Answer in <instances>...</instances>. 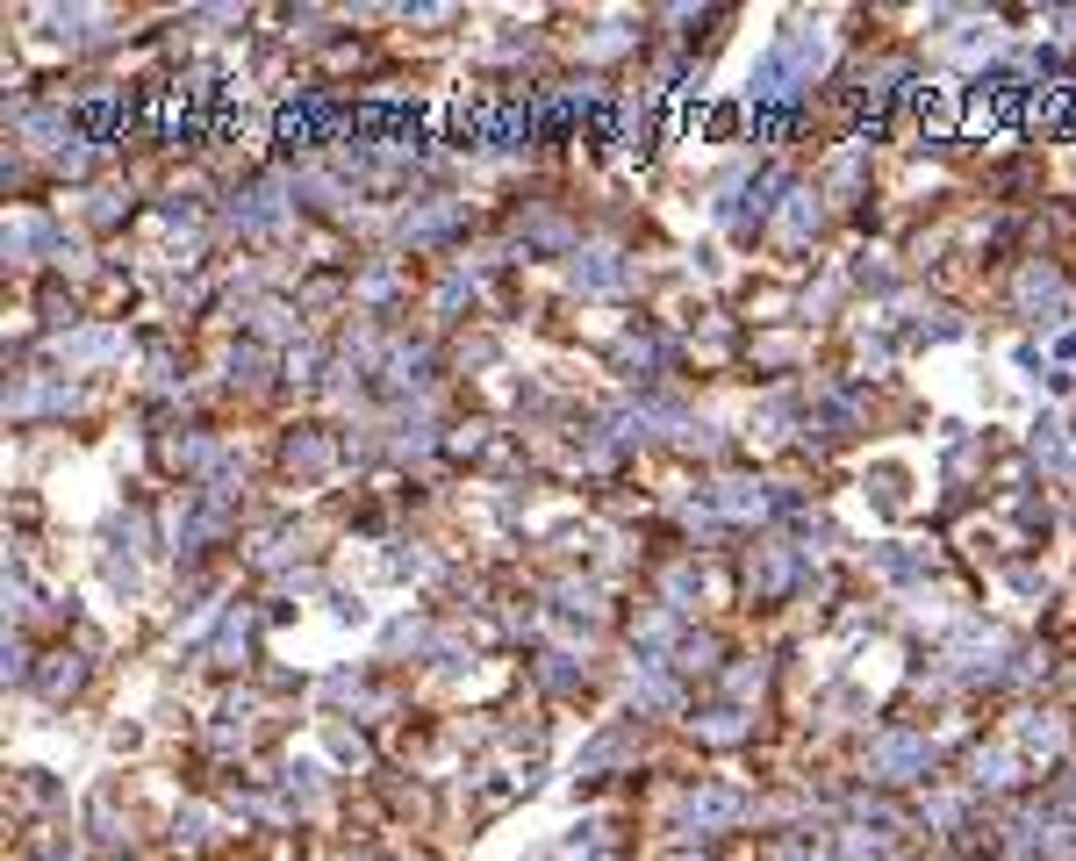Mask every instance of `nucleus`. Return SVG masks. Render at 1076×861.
I'll return each instance as SVG.
<instances>
[{
    "instance_id": "obj_33",
    "label": "nucleus",
    "mask_w": 1076,
    "mask_h": 861,
    "mask_svg": "<svg viewBox=\"0 0 1076 861\" xmlns=\"http://www.w3.org/2000/svg\"><path fill=\"white\" fill-rule=\"evenodd\" d=\"M467 295H474V274H467V266H460V274H452L445 287H438V316H452V309H460Z\"/></svg>"
},
{
    "instance_id": "obj_31",
    "label": "nucleus",
    "mask_w": 1076,
    "mask_h": 861,
    "mask_svg": "<svg viewBox=\"0 0 1076 861\" xmlns=\"http://www.w3.org/2000/svg\"><path fill=\"white\" fill-rule=\"evenodd\" d=\"M524 237H539V245H567V223H560L553 208H539V216H524Z\"/></svg>"
},
{
    "instance_id": "obj_25",
    "label": "nucleus",
    "mask_w": 1076,
    "mask_h": 861,
    "mask_svg": "<svg viewBox=\"0 0 1076 861\" xmlns=\"http://www.w3.org/2000/svg\"><path fill=\"white\" fill-rule=\"evenodd\" d=\"M898 80H904V65H890V58H883L875 72H861V115H875V109H883V101H890V86H898Z\"/></svg>"
},
{
    "instance_id": "obj_37",
    "label": "nucleus",
    "mask_w": 1076,
    "mask_h": 861,
    "mask_svg": "<svg viewBox=\"0 0 1076 861\" xmlns=\"http://www.w3.org/2000/svg\"><path fill=\"white\" fill-rule=\"evenodd\" d=\"M1034 452H1041V460H1063V424H1055V417H1041V431H1034Z\"/></svg>"
},
{
    "instance_id": "obj_8",
    "label": "nucleus",
    "mask_w": 1076,
    "mask_h": 861,
    "mask_svg": "<svg viewBox=\"0 0 1076 861\" xmlns=\"http://www.w3.org/2000/svg\"><path fill=\"white\" fill-rule=\"evenodd\" d=\"M51 352L65 359V367H101V359H123V330H115V324H86V330H65Z\"/></svg>"
},
{
    "instance_id": "obj_46",
    "label": "nucleus",
    "mask_w": 1076,
    "mask_h": 861,
    "mask_svg": "<svg viewBox=\"0 0 1076 861\" xmlns=\"http://www.w3.org/2000/svg\"><path fill=\"white\" fill-rule=\"evenodd\" d=\"M768 861H811V854H805V848H797V840H782V848H776V854H768Z\"/></svg>"
},
{
    "instance_id": "obj_4",
    "label": "nucleus",
    "mask_w": 1076,
    "mask_h": 861,
    "mask_svg": "<svg viewBox=\"0 0 1076 861\" xmlns=\"http://www.w3.org/2000/svg\"><path fill=\"white\" fill-rule=\"evenodd\" d=\"M869 768H875V776H890V782H912V776H926V768H933V747L919 732H875L869 739Z\"/></svg>"
},
{
    "instance_id": "obj_45",
    "label": "nucleus",
    "mask_w": 1076,
    "mask_h": 861,
    "mask_svg": "<svg viewBox=\"0 0 1076 861\" xmlns=\"http://www.w3.org/2000/svg\"><path fill=\"white\" fill-rule=\"evenodd\" d=\"M287 373H295V381H309V373H316V352H309V345H301V352H287Z\"/></svg>"
},
{
    "instance_id": "obj_13",
    "label": "nucleus",
    "mask_w": 1076,
    "mask_h": 861,
    "mask_svg": "<svg viewBox=\"0 0 1076 861\" xmlns=\"http://www.w3.org/2000/svg\"><path fill=\"white\" fill-rule=\"evenodd\" d=\"M710 510H718V517H768V489L761 481H718V489H710Z\"/></svg>"
},
{
    "instance_id": "obj_32",
    "label": "nucleus",
    "mask_w": 1076,
    "mask_h": 861,
    "mask_svg": "<svg viewBox=\"0 0 1076 861\" xmlns=\"http://www.w3.org/2000/svg\"><path fill=\"white\" fill-rule=\"evenodd\" d=\"M123 208H130V187H94V208H86V216H94V223H115Z\"/></svg>"
},
{
    "instance_id": "obj_35",
    "label": "nucleus",
    "mask_w": 1076,
    "mask_h": 861,
    "mask_svg": "<svg viewBox=\"0 0 1076 861\" xmlns=\"http://www.w3.org/2000/svg\"><path fill=\"white\" fill-rule=\"evenodd\" d=\"M710 660H718V646H710V639H682L675 646V668H710Z\"/></svg>"
},
{
    "instance_id": "obj_19",
    "label": "nucleus",
    "mask_w": 1076,
    "mask_h": 861,
    "mask_svg": "<svg viewBox=\"0 0 1076 861\" xmlns=\"http://www.w3.org/2000/svg\"><path fill=\"white\" fill-rule=\"evenodd\" d=\"M632 754H639V732H632V725H617V732H603L596 747H582V776H603V768L632 761Z\"/></svg>"
},
{
    "instance_id": "obj_29",
    "label": "nucleus",
    "mask_w": 1076,
    "mask_h": 861,
    "mask_svg": "<svg viewBox=\"0 0 1076 861\" xmlns=\"http://www.w3.org/2000/svg\"><path fill=\"white\" fill-rule=\"evenodd\" d=\"M388 646H396V654H431V646H445V639H438L431 625H396V632H388Z\"/></svg>"
},
{
    "instance_id": "obj_3",
    "label": "nucleus",
    "mask_w": 1076,
    "mask_h": 861,
    "mask_svg": "<svg viewBox=\"0 0 1076 861\" xmlns=\"http://www.w3.org/2000/svg\"><path fill=\"white\" fill-rule=\"evenodd\" d=\"M72 402H80V388L65 373H22L8 388V417H65Z\"/></svg>"
},
{
    "instance_id": "obj_20",
    "label": "nucleus",
    "mask_w": 1076,
    "mask_h": 861,
    "mask_svg": "<svg viewBox=\"0 0 1076 861\" xmlns=\"http://www.w3.org/2000/svg\"><path fill=\"white\" fill-rule=\"evenodd\" d=\"M912 109H919V123H926V130H954V123H962V109H954V86H941V80L912 86Z\"/></svg>"
},
{
    "instance_id": "obj_24",
    "label": "nucleus",
    "mask_w": 1076,
    "mask_h": 861,
    "mask_svg": "<svg viewBox=\"0 0 1076 861\" xmlns=\"http://www.w3.org/2000/svg\"><path fill=\"white\" fill-rule=\"evenodd\" d=\"M875 574H883V582H912V574H926V553L919 546H883L875 553Z\"/></svg>"
},
{
    "instance_id": "obj_28",
    "label": "nucleus",
    "mask_w": 1076,
    "mask_h": 861,
    "mask_svg": "<svg viewBox=\"0 0 1076 861\" xmlns=\"http://www.w3.org/2000/svg\"><path fill=\"white\" fill-rule=\"evenodd\" d=\"M696 732H704L710 747H732V739L747 732V718H739V711H710V718H696Z\"/></svg>"
},
{
    "instance_id": "obj_7",
    "label": "nucleus",
    "mask_w": 1076,
    "mask_h": 861,
    "mask_svg": "<svg viewBox=\"0 0 1076 861\" xmlns=\"http://www.w3.org/2000/svg\"><path fill=\"white\" fill-rule=\"evenodd\" d=\"M997 660H1005V632L962 625V632L947 639V668H954V675H997Z\"/></svg>"
},
{
    "instance_id": "obj_14",
    "label": "nucleus",
    "mask_w": 1076,
    "mask_h": 861,
    "mask_svg": "<svg viewBox=\"0 0 1076 861\" xmlns=\"http://www.w3.org/2000/svg\"><path fill=\"white\" fill-rule=\"evenodd\" d=\"M768 194H790V180H782V173H761L754 187H739V202L725 208V223H732V230H754V223L768 216Z\"/></svg>"
},
{
    "instance_id": "obj_6",
    "label": "nucleus",
    "mask_w": 1076,
    "mask_h": 861,
    "mask_svg": "<svg viewBox=\"0 0 1076 861\" xmlns=\"http://www.w3.org/2000/svg\"><path fill=\"white\" fill-rule=\"evenodd\" d=\"M739 819H754V804L739 790H696L689 804H682V826H689V833H725V826H739Z\"/></svg>"
},
{
    "instance_id": "obj_16",
    "label": "nucleus",
    "mask_w": 1076,
    "mask_h": 861,
    "mask_svg": "<svg viewBox=\"0 0 1076 861\" xmlns=\"http://www.w3.org/2000/svg\"><path fill=\"white\" fill-rule=\"evenodd\" d=\"M330 123H338V115H330L324 101H287V109H280V137H287V144H309V137H324Z\"/></svg>"
},
{
    "instance_id": "obj_47",
    "label": "nucleus",
    "mask_w": 1076,
    "mask_h": 861,
    "mask_svg": "<svg viewBox=\"0 0 1076 861\" xmlns=\"http://www.w3.org/2000/svg\"><path fill=\"white\" fill-rule=\"evenodd\" d=\"M1055 804H1063V811H1076V782H1063V790H1055Z\"/></svg>"
},
{
    "instance_id": "obj_38",
    "label": "nucleus",
    "mask_w": 1076,
    "mask_h": 861,
    "mask_svg": "<svg viewBox=\"0 0 1076 861\" xmlns=\"http://www.w3.org/2000/svg\"><path fill=\"white\" fill-rule=\"evenodd\" d=\"M8 617H29V574L8 567Z\"/></svg>"
},
{
    "instance_id": "obj_11",
    "label": "nucleus",
    "mask_w": 1076,
    "mask_h": 861,
    "mask_svg": "<svg viewBox=\"0 0 1076 861\" xmlns=\"http://www.w3.org/2000/svg\"><path fill=\"white\" fill-rule=\"evenodd\" d=\"M790 574H797V553L782 546V539H768V546H754V561H747V582L761 588V596H782V588H790Z\"/></svg>"
},
{
    "instance_id": "obj_23",
    "label": "nucleus",
    "mask_w": 1076,
    "mask_h": 861,
    "mask_svg": "<svg viewBox=\"0 0 1076 861\" xmlns=\"http://www.w3.org/2000/svg\"><path fill=\"white\" fill-rule=\"evenodd\" d=\"M80 675H86V660H80V654H58L51 668L37 675V689H43V697H72V689H80Z\"/></svg>"
},
{
    "instance_id": "obj_34",
    "label": "nucleus",
    "mask_w": 1076,
    "mask_h": 861,
    "mask_svg": "<svg viewBox=\"0 0 1076 861\" xmlns=\"http://www.w3.org/2000/svg\"><path fill=\"white\" fill-rule=\"evenodd\" d=\"M675 639V611H654V617H639V646H668Z\"/></svg>"
},
{
    "instance_id": "obj_5",
    "label": "nucleus",
    "mask_w": 1076,
    "mask_h": 861,
    "mask_svg": "<svg viewBox=\"0 0 1076 861\" xmlns=\"http://www.w3.org/2000/svg\"><path fill=\"white\" fill-rule=\"evenodd\" d=\"M287 194H295V187H245V194L230 202V230H237V237H273V230L287 223V208H295Z\"/></svg>"
},
{
    "instance_id": "obj_27",
    "label": "nucleus",
    "mask_w": 1076,
    "mask_h": 861,
    "mask_svg": "<svg viewBox=\"0 0 1076 861\" xmlns=\"http://www.w3.org/2000/svg\"><path fill=\"white\" fill-rule=\"evenodd\" d=\"M869 481H875V503H883V510H904V467L898 460H883Z\"/></svg>"
},
{
    "instance_id": "obj_10",
    "label": "nucleus",
    "mask_w": 1076,
    "mask_h": 861,
    "mask_svg": "<svg viewBox=\"0 0 1076 861\" xmlns=\"http://www.w3.org/2000/svg\"><path fill=\"white\" fill-rule=\"evenodd\" d=\"M625 697H632V711H675V697H682V689H675V675L668 668H660V660H639V668H632V683H625Z\"/></svg>"
},
{
    "instance_id": "obj_22",
    "label": "nucleus",
    "mask_w": 1076,
    "mask_h": 861,
    "mask_svg": "<svg viewBox=\"0 0 1076 861\" xmlns=\"http://www.w3.org/2000/svg\"><path fill=\"white\" fill-rule=\"evenodd\" d=\"M1012 747H983V754H969V776H976V790H1005L1012 782Z\"/></svg>"
},
{
    "instance_id": "obj_44",
    "label": "nucleus",
    "mask_w": 1076,
    "mask_h": 861,
    "mask_svg": "<svg viewBox=\"0 0 1076 861\" xmlns=\"http://www.w3.org/2000/svg\"><path fill=\"white\" fill-rule=\"evenodd\" d=\"M388 287H396V274H367V280H359V295H367V301H388Z\"/></svg>"
},
{
    "instance_id": "obj_9",
    "label": "nucleus",
    "mask_w": 1076,
    "mask_h": 861,
    "mask_svg": "<svg viewBox=\"0 0 1076 861\" xmlns=\"http://www.w3.org/2000/svg\"><path fill=\"white\" fill-rule=\"evenodd\" d=\"M567 280L582 287V295H617V287H632V259L625 252H582V259L567 266Z\"/></svg>"
},
{
    "instance_id": "obj_26",
    "label": "nucleus",
    "mask_w": 1076,
    "mask_h": 861,
    "mask_svg": "<svg viewBox=\"0 0 1076 861\" xmlns=\"http://www.w3.org/2000/svg\"><path fill=\"white\" fill-rule=\"evenodd\" d=\"M1019 747L1026 754H1063V718H1019Z\"/></svg>"
},
{
    "instance_id": "obj_2",
    "label": "nucleus",
    "mask_w": 1076,
    "mask_h": 861,
    "mask_svg": "<svg viewBox=\"0 0 1076 861\" xmlns=\"http://www.w3.org/2000/svg\"><path fill=\"white\" fill-rule=\"evenodd\" d=\"M1019 309H1026V324H1041V330H1069L1076 324V301H1069V287L1055 266H1026L1019 274Z\"/></svg>"
},
{
    "instance_id": "obj_12",
    "label": "nucleus",
    "mask_w": 1076,
    "mask_h": 861,
    "mask_svg": "<svg viewBox=\"0 0 1076 861\" xmlns=\"http://www.w3.org/2000/svg\"><path fill=\"white\" fill-rule=\"evenodd\" d=\"M818 223H826V194H818V187H790V202H782V237L805 245V237H818Z\"/></svg>"
},
{
    "instance_id": "obj_43",
    "label": "nucleus",
    "mask_w": 1076,
    "mask_h": 861,
    "mask_svg": "<svg viewBox=\"0 0 1076 861\" xmlns=\"http://www.w3.org/2000/svg\"><path fill=\"white\" fill-rule=\"evenodd\" d=\"M545 683H553V689H574V668H567V654H553V660H545Z\"/></svg>"
},
{
    "instance_id": "obj_18",
    "label": "nucleus",
    "mask_w": 1076,
    "mask_h": 861,
    "mask_svg": "<svg viewBox=\"0 0 1076 861\" xmlns=\"http://www.w3.org/2000/svg\"><path fill=\"white\" fill-rule=\"evenodd\" d=\"M452 223H460V202H431V208H409L396 230L409 237V245H431V237H445V230H452Z\"/></svg>"
},
{
    "instance_id": "obj_41",
    "label": "nucleus",
    "mask_w": 1076,
    "mask_h": 861,
    "mask_svg": "<svg viewBox=\"0 0 1076 861\" xmlns=\"http://www.w3.org/2000/svg\"><path fill=\"white\" fill-rule=\"evenodd\" d=\"M875 854H883V840H875V833H847V861H875Z\"/></svg>"
},
{
    "instance_id": "obj_15",
    "label": "nucleus",
    "mask_w": 1076,
    "mask_h": 861,
    "mask_svg": "<svg viewBox=\"0 0 1076 861\" xmlns=\"http://www.w3.org/2000/svg\"><path fill=\"white\" fill-rule=\"evenodd\" d=\"M43 252H58V230H51L43 216H14V223H8V259L29 266V259H43Z\"/></svg>"
},
{
    "instance_id": "obj_17",
    "label": "nucleus",
    "mask_w": 1076,
    "mask_h": 861,
    "mask_svg": "<svg viewBox=\"0 0 1076 861\" xmlns=\"http://www.w3.org/2000/svg\"><path fill=\"white\" fill-rule=\"evenodd\" d=\"M330 460H338V452H330V438L324 431H295L287 438V474H330Z\"/></svg>"
},
{
    "instance_id": "obj_1",
    "label": "nucleus",
    "mask_w": 1076,
    "mask_h": 861,
    "mask_svg": "<svg viewBox=\"0 0 1076 861\" xmlns=\"http://www.w3.org/2000/svg\"><path fill=\"white\" fill-rule=\"evenodd\" d=\"M826 65H832V29H826V22H790V29H782V37L761 51V65H754L747 94H754V101H790L797 86H811Z\"/></svg>"
},
{
    "instance_id": "obj_40",
    "label": "nucleus",
    "mask_w": 1076,
    "mask_h": 861,
    "mask_svg": "<svg viewBox=\"0 0 1076 861\" xmlns=\"http://www.w3.org/2000/svg\"><path fill=\"white\" fill-rule=\"evenodd\" d=\"M761 683H768L761 660H754V668H732V697H761Z\"/></svg>"
},
{
    "instance_id": "obj_30",
    "label": "nucleus",
    "mask_w": 1076,
    "mask_h": 861,
    "mask_svg": "<svg viewBox=\"0 0 1076 861\" xmlns=\"http://www.w3.org/2000/svg\"><path fill=\"white\" fill-rule=\"evenodd\" d=\"M208 826H216V811H208V804H187V811H180V848H202Z\"/></svg>"
},
{
    "instance_id": "obj_39",
    "label": "nucleus",
    "mask_w": 1076,
    "mask_h": 861,
    "mask_svg": "<svg viewBox=\"0 0 1076 861\" xmlns=\"http://www.w3.org/2000/svg\"><path fill=\"white\" fill-rule=\"evenodd\" d=\"M245 639H252V625H245V617H230V625H223V639H216V654H223V660L245 654Z\"/></svg>"
},
{
    "instance_id": "obj_36",
    "label": "nucleus",
    "mask_w": 1076,
    "mask_h": 861,
    "mask_svg": "<svg viewBox=\"0 0 1076 861\" xmlns=\"http://www.w3.org/2000/svg\"><path fill=\"white\" fill-rule=\"evenodd\" d=\"M259 367H266V352H259V345H245V352H230V381H259Z\"/></svg>"
},
{
    "instance_id": "obj_21",
    "label": "nucleus",
    "mask_w": 1076,
    "mask_h": 861,
    "mask_svg": "<svg viewBox=\"0 0 1076 861\" xmlns=\"http://www.w3.org/2000/svg\"><path fill=\"white\" fill-rule=\"evenodd\" d=\"M43 22H51L58 43H86V37H101L109 14H101V8H43Z\"/></svg>"
},
{
    "instance_id": "obj_42",
    "label": "nucleus",
    "mask_w": 1076,
    "mask_h": 861,
    "mask_svg": "<svg viewBox=\"0 0 1076 861\" xmlns=\"http://www.w3.org/2000/svg\"><path fill=\"white\" fill-rule=\"evenodd\" d=\"M926 819H933V826H954V819H962V797H933Z\"/></svg>"
}]
</instances>
